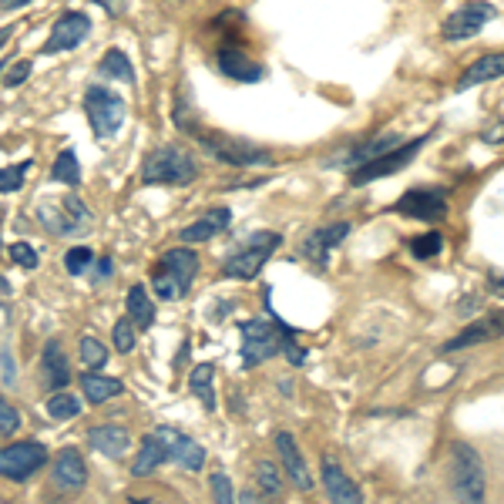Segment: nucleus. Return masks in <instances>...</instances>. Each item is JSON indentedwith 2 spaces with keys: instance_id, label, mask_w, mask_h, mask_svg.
<instances>
[{
  "instance_id": "nucleus-1",
  "label": "nucleus",
  "mask_w": 504,
  "mask_h": 504,
  "mask_svg": "<svg viewBox=\"0 0 504 504\" xmlns=\"http://www.w3.org/2000/svg\"><path fill=\"white\" fill-rule=\"evenodd\" d=\"M199 178V162L182 145H158L141 165L145 185H189Z\"/></svg>"
},
{
  "instance_id": "nucleus-2",
  "label": "nucleus",
  "mask_w": 504,
  "mask_h": 504,
  "mask_svg": "<svg viewBox=\"0 0 504 504\" xmlns=\"http://www.w3.org/2000/svg\"><path fill=\"white\" fill-rule=\"evenodd\" d=\"M199 273V256L192 249H168L162 252L158 266L151 269V286H155V296L165 302L182 300L185 292L192 290V279Z\"/></svg>"
},
{
  "instance_id": "nucleus-3",
  "label": "nucleus",
  "mask_w": 504,
  "mask_h": 504,
  "mask_svg": "<svg viewBox=\"0 0 504 504\" xmlns=\"http://www.w3.org/2000/svg\"><path fill=\"white\" fill-rule=\"evenodd\" d=\"M451 491L461 504H484L488 491L484 461L467 441H457L451 447Z\"/></svg>"
},
{
  "instance_id": "nucleus-4",
  "label": "nucleus",
  "mask_w": 504,
  "mask_h": 504,
  "mask_svg": "<svg viewBox=\"0 0 504 504\" xmlns=\"http://www.w3.org/2000/svg\"><path fill=\"white\" fill-rule=\"evenodd\" d=\"M40 226L54 232V236H75V232H88L91 212L88 205L75 195H44L38 205Z\"/></svg>"
},
{
  "instance_id": "nucleus-5",
  "label": "nucleus",
  "mask_w": 504,
  "mask_h": 504,
  "mask_svg": "<svg viewBox=\"0 0 504 504\" xmlns=\"http://www.w3.org/2000/svg\"><path fill=\"white\" fill-rule=\"evenodd\" d=\"M283 246L279 232H252L239 249L222 263V276L226 279H256L263 273V266L269 263V256Z\"/></svg>"
},
{
  "instance_id": "nucleus-6",
  "label": "nucleus",
  "mask_w": 504,
  "mask_h": 504,
  "mask_svg": "<svg viewBox=\"0 0 504 504\" xmlns=\"http://www.w3.org/2000/svg\"><path fill=\"white\" fill-rule=\"evenodd\" d=\"M85 114H88V122L98 139H112V135H118V128L125 125L128 104L122 94H114V91L94 85V88H88V94H85Z\"/></svg>"
},
{
  "instance_id": "nucleus-7",
  "label": "nucleus",
  "mask_w": 504,
  "mask_h": 504,
  "mask_svg": "<svg viewBox=\"0 0 504 504\" xmlns=\"http://www.w3.org/2000/svg\"><path fill=\"white\" fill-rule=\"evenodd\" d=\"M239 333H242V364L259 366L283 350V340H286L290 329L276 327V323H266V320H246L239 327Z\"/></svg>"
},
{
  "instance_id": "nucleus-8",
  "label": "nucleus",
  "mask_w": 504,
  "mask_h": 504,
  "mask_svg": "<svg viewBox=\"0 0 504 504\" xmlns=\"http://www.w3.org/2000/svg\"><path fill=\"white\" fill-rule=\"evenodd\" d=\"M40 467H48V447L38 441H21L11 447H0V478L27 481L34 478Z\"/></svg>"
},
{
  "instance_id": "nucleus-9",
  "label": "nucleus",
  "mask_w": 504,
  "mask_h": 504,
  "mask_svg": "<svg viewBox=\"0 0 504 504\" xmlns=\"http://www.w3.org/2000/svg\"><path fill=\"white\" fill-rule=\"evenodd\" d=\"M202 148L209 151L212 158H219L222 165H236V168H252V165H273V155L259 145L249 141H236L226 135H199Z\"/></svg>"
},
{
  "instance_id": "nucleus-10",
  "label": "nucleus",
  "mask_w": 504,
  "mask_h": 504,
  "mask_svg": "<svg viewBox=\"0 0 504 504\" xmlns=\"http://www.w3.org/2000/svg\"><path fill=\"white\" fill-rule=\"evenodd\" d=\"M428 145V139H414V141H403V145H397L393 151H387V155H380V158H374V162L360 165V168H353L350 182L353 185H366V182H377V178H387L393 176V172H400L403 165H410L417 158V151Z\"/></svg>"
},
{
  "instance_id": "nucleus-11",
  "label": "nucleus",
  "mask_w": 504,
  "mask_h": 504,
  "mask_svg": "<svg viewBox=\"0 0 504 504\" xmlns=\"http://www.w3.org/2000/svg\"><path fill=\"white\" fill-rule=\"evenodd\" d=\"M494 17V7L491 4H484V0H478V4H464V7H457V11L444 21L441 27V38L451 40V44H461V40H471L478 38L481 31H484V24Z\"/></svg>"
},
{
  "instance_id": "nucleus-12",
  "label": "nucleus",
  "mask_w": 504,
  "mask_h": 504,
  "mask_svg": "<svg viewBox=\"0 0 504 504\" xmlns=\"http://www.w3.org/2000/svg\"><path fill=\"white\" fill-rule=\"evenodd\" d=\"M91 34V17L81 11H68L61 14L54 27H50V38L44 40L40 54H61V50H71L77 44H85V38Z\"/></svg>"
},
{
  "instance_id": "nucleus-13",
  "label": "nucleus",
  "mask_w": 504,
  "mask_h": 504,
  "mask_svg": "<svg viewBox=\"0 0 504 504\" xmlns=\"http://www.w3.org/2000/svg\"><path fill=\"white\" fill-rule=\"evenodd\" d=\"M393 212L420 219V222H437L447 215V195H444V189H410L403 192V199H397Z\"/></svg>"
},
{
  "instance_id": "nucleus-14",
  "label": "nucleus",
  "mask_w": 504,
  "mask_h": 504,
  "mask_svg": "<svg viewBox=\"0 0 504 504\" xmlns=\"http://www.w3.org/2000/svg\"><path fill=\"white\" fill-rule=\"evenodd\" d=\"M353 232V222H329V226H316L306 232V239H302L300 252L310 259V263L316 266H327V259L337 252V246H340L346 236Z\"/></svg>"
},
{
  "instance_id": "nucleus-15",
  "label": "nucleus",
  "mask_w": 504,
  "mask_h": 504,
  "mask_svg": "<svg viewBox=\"0 0 504 504\" xmlns=\"http://www.w3.org/2000/svg\"><path fill=\"white\" fill-rule=\"evenodd\" d=\"M215 68L226 77H232V81H239V85H256L266 75L263 64L252 61L239 44H222V48L215 50Z\"/></svg>"
},
{
  "instance_id": "nucleus-16",
  "label": "nucleus",
  "mask_w": 504,
  "mask_h": 504,
  "mask_svg": "<svg viewBox=\"0 0 504 504\" xmlns=\"http://www.w3.org/2000/svg\"><path fill=\"white\" fill-rule=\"evenodd\" d=\"M276 451H279V461H283V474L290 478V484H296L300 491H310L313 488V471H310L300 444H296V437H292L290 430H279L276 434Z\"/></svg>"
},
{
  "instance_id": "nucleus-17",
  "label": "nucleus",
  "mask_w": 504,
  "mask_h": 504,
  "mask_svg": "<svg viewBox=\"0 0 504 504\" xmlns=\"http://www.w3.org/2000/svg\"><path fill=\"white\" fill-rule=\"evenodd\" d=\"M50 478H54V484H58L61 491H81V488L88 484V464H85L81 451L64 447V451L54 454V461H50Z\"/></svg>"
},
{
  "instance_id": "nucleus-18",
  "label": "nucleus",
  "mask_w": 504,
  "mask_h": 504,
  "mask_svg": "<svg viewBox=\"0 0 504 504\" xmlns=\"http://www.w3.org/2000/svg\"><path fill=\"white\" fill-rule=\"evenodd\" d=\"M155 434L165 441V451H168V461H172V464L185 467V471H202V467H205V451H202V444L185 437L182 430L158 428Z\"/></svg>"
},
{
  "instance_id": "nucleus-19",
  "label": "nucleus",
  "mask_w": 504,
  "mask_h": 504,
  "mask_svg": "<svg viewBox=\"0 0 504 504\" xmlns=\"http://www.w3.org/2000/svg\"><path fill=\"white\" fill-rule=\"evenodd\" d=\"M320 474H323V488H327L329 504H364V494H360V484L343 471L333 457H323L320 464Z\"/></svg>"
},
{
  "instance_id": "nucleus-20",
  "label": "nucleus",
  "mask_w": 504,
  "mask_h": 504,
  "mask_svg": "<svg viewBox=\"0 0 504 504\" xmlns=\"http://www.w3.org/2000/svg\"><path fill=\"white\" fill-rule=\"evenodd\" d=\"M498 337H504V310H498V313H488L484 320H478V323H471V327H464L454 340L444 343V353L451 350H467V346H478V343H488V340H498Z\"/></svg>"
},
{
  "instance_id": "nucleus-21",
  "label": "nucleus",
  "mask_w": 504,
  "mask_h": 504,
  "mask_svg": "<svg viewBox=\"0 0 504 504\" xmlns=\"http://www.w3.org/2000/svg\"><path fill=\"white\" fill-rule=\"evenodd\" d=\"M494 77H504V54L501 50H491V54H481L464 68V75L457 77V91H471L474 85H484V81H494Z\"/></svg>"
},
{
  "instance_id": "nucleus-22",
  "label": "nucleus",
  "mask_w": 504,
  "mask_h": 504,
  "mask_svg": "<svg viewBox=\"0 0 504 504\" xmlns=\"http://www.w3.org/2000/svg\"><path fill=\"white\" fill-rule=\"evenodd\" d=\"M229 222H232V212H229L226 205L209 209V212L199 215L192 226L182 229V242H209V239H215L219 232H226Z\"/></svg>"
},
{
  "instance_id": "nucleus-23",
  "label": "nucleus",
  "mask_w": 504,
  "mask_h": 504,
  "mask_svg": "<svg viewBox=\"0 0 504 504\" xmlns=\"http://www.w3.org/2000/svg\"><path fill=\"white\" fill-rule=\"evenodd\" d=\"M400 145V135H393V131H387V135H377L374 141H366V145H356L353 151H346V155H337L329 165H346V168H360V165L374 162V158H380V155H387V151H393Z\"/></svg>"
},
{
  "instance_id": "nucleus-24",
  "label": "nucleus",
  "mask_w": 504,
  "mask_h": 504,
  "mask_svg": "<svg viewBox=\"0 0 504 504\" xmlns=\"http://www.w3.org/2000/svg\"><path fill=\"white\" fill-rule=\"evenodd\" d=\"M88 441H91V447H94L98 454H104V457L118 461V457H125V454H128V444H131V437H128L125 428H118V424H104V428H91L88 430Z\"/></svg>"
},
{
  "instance_id": "nucleus-25",
  "label": "nucleus",
  "mask_w": 504,
  "mask_h": 504,
  "mask_svg": "<svg viewBox=\"0 0 504 504\" xmlns=\"http://www.w3.org/2000/svg\"><path fill=\"white\" fill-rule=\"evenodd\" d=\"M165 461H168L165 441L151 430L148 437H141V451H139V457H135V464H131V474H135V478H148V474H155Z\"/></svg>"
},
{
  "instance_id": "nucleus-26",
  "label": "nucleus",
  "mask_w": 504,
  "mask_h": 504,
  "mask_svg": "<svg viewBox=\"0 0 504 504\" xmlns=\"http://www.w3.org/2000/svg\"><path fill=\"white\" fill-rule=\"evenodd\" d=\"M81 391H85V397H88L91 403H104V400H112V397H122V393H125V383L88 370V374L81 377Z\"/></svg>"
},
{
  "instance_id": "nucleus-27",
  "label": "nucleus",
  "mask_w": 504,
  "mask_h": 504,
  "mask_svg": "<svg viewBox=\"0 0 504 504\" xmlns=\"http://www.w3.org/2000/svg\"><path fill=\"white\" fill-rule=\"evenodd\" d=\"M44 374H48V387H54V391L68 387L71 370H68V360H64L61 343L58 340H50L48 346H44Z\"/></svg>"
},
{
  "instance_id": "nucleus-28",
  "label": "nucleus",
  "mask_w": 504,
  "mask_h": 504,
  "mask_svg": "<svg viewBox=\"0 0 504 504\" xmlns=\"http://www.w3.org/2000/svg\"><path fill=\"white\" fill-rule=\"evenodd\" d=\"M128 320L139 329H148L155 323V302L148 300L145 286H131L128 290Z\"/></svg>"
},
{
  "instance_id": "nucleus-29",
  "label": "nucleus",
  "mask_w": 504,
  "mask_h": 504,
  "mask_svg": "<svg viewBox=\"0 0 504 504\" xmlns=\"http://www.w3.org/2000/svg\"><path fill=\"white\" fill-rule=\"evenodd\" d=\"M256 484H259V491H263L269 501H279L283 491H286V474H283V467H276L273 461H259V464H256Z\"/></svg>"
},
{
  "instance_id": "nucleus-30",
  "label": "nucleus",
  "mask_w": 504,
  "mask_h": 504,
  "mask_svg": "<svg viewBox=\"0 0 504 504\" xmlns=\"http://www.w3.org/2000/svg\"><path fill=\"white\" fill-rule=\"evenodd\" d=\"M212 380H215V366L212 364H199L192 370L189 377V387L192 393L199 397V403L205 410H215V391H212Z\"/></svg>"
},
{
  "instance_id": "nucleus-31",
  "label": "nucleus",
  "mask_w": 504,
  "mask_h": 504,
  "mask_svg": "<svg viewBox=\"0 0 504 504\" xmlns=\"http://www.w3.org/2000/svg\"><path fill=\"white\" fill-rule=\"evenodd\" d=\"M50 178H54V182H61V185H71V189H77V185H81V165H77L75 151L68 148V151H61V155L54 158Z\"/></svg>"
},
{
  "instance_id": "nucleus-32",
  "label": "nucleus",
  "mask_w": 504,
  "mask_h": 504,
  "mask_svg": "<svg viewBox=\"0 0 504 504\" xmlns=\"http://www.w3.org/2000/svg\"><path fill=\"white\" fill-rule=\"evenodd\" d=\"M101 71L108 77H118V81H128V85H135V68H131V61H128L125 50L112 48L104 58H101Z\"/></svg>"
},
{
  "instance_id": "nucleus-33",
  "label": "nucleus",
  "mask_w": 504,
  "mask_h": 504,
  "mask_svg": "<svg viewBox=\"0 0 504 504\" xmlns=\"http://www.w3.org/2000/svg\"><path fill=\"white\" fill-rule=\"evenodd\" d=\"M77 414H81V400H77L75 393L58 391L48 400V417H54V420H71V417H77Z\"/></svg>"
},
{
  "instance_id": "nucleus-34",
  "label": "nucleus",
  "mask_w": 504,
  "mask_h": 504,
  "mask_svg": "<svg viewBox=\"0 0 504 504\" xmlns=\"http://www.w3.org/2000/svg\"><path fill=\"white\" fill-rule=\"evenodd\" d=\"M77 353H81V364L88 366V370H101V366L108 364V350H104V343L94 340V337H81Z\"/></svg>"
},
{
  "instance_id": "nucleus-35",
  "label": "nucleus",
  "mask_w": 504,
  "mask_h": 504,
  "mask_svg": "<svg viewBox=\"0 0 504 504\" xmlns=\"http://www.w3.org/2000/svg\"><path fill=\"white\" fill-rule=\"evenodd\" d=\"M31 158L21 165H11V168H0V195H7V192H21V185L27 182V172H31Z\"/></svg>"
},
{
  "instance_id": "nucleus-36",
  "label": "nucleus",
  "mask_w": 504,
  "mask_h": 504,
  "mask_svg": "<svg viewBox=\"0 0 504 504\" xmlns=\"http://www.w3.org/2000/svg\"><path fill=\"white\" fill-rule=\"evenodd\" d=\"M441 249H444V236H441V232H424V236L410 239V252H414L417 259H434V256H437Z\"/></svg>"
},
{
  "instance_id": "nucleus-37",
  "label": "nucleus",
  "mask_w": 504,
  "mask_h": 504,
  "mask_svg": "<svg viewBox=\"0 0 504 504\" xmlns=\"http://www.w3.org/2000/svg\"><path fill=\"white\" fill-rule=\"evenodd\" d=\"M91 256H94V252H91L88 246H71V249L64 252V269H68L71 276H81L91 266Z\"/></svg>"
},
{
  "instance_id": "nucleus-38",
  "label": "nucleus",
  "mask_w": 504,
  "mask_h": 504,
  "mask_svg": "<svg viewBox=\"0 0 504 504\" xmlns=\"http://www.w3.org/2000/svg\"><path fill=\"white\" fill-rule=\"evenodd\" d=\"M21 430V410L7 397H0V437H11Z\"/></svg>"
},
{
  "instance_id": "nucleus-39",
  "label": "nucleus",
  "mask_w": 504,
  "mask_h": 504,
  "mask_svg": "<svg viewBox=\"0 0 504 504\" xmlns=\"http://www.w3.org/2000/svg\"><path fill=\"white\" fill-rule=\"evenodd\" d=\"M114 350H118V353H131V350H135V323H131L128 316L114 323Z\"/></svg>"
},
{
  "instance_id": "nucleus-40",
  "label": "nucleus",
  "mask_w": 504,
  "mask_h": 504,
  "mask_svg": "<svg viewBox=\"0 0 504 504\" xmlns=\"http://www.w3.org/2000/svg\"><path fill=\"white\" fill-rule=\"evenodd\" d=\"M209 488H212V501L215 504H239L236 501V488H232V481H229L226 474H212Z\"/></svg>"
},
{
  "instance_id": "nucleus-41",
  "label": "nucleus",
  "mask_w": 504,
  "mask_h": 504,
  "mask_svg": "<svg viewBox=\"0 0 504 504\" xmlns=\"http://www.w3.org/2000/svg\"><path fill=\"white\" fill-rule=\"evenodd\" d=\"M11 259L21 266V269H38V252L31 249L27 242H14V246H11Z\"/></svg>"
},
{
  "instance_id": "nucleus-42",
  "label": "nucleus",
  "mask_w": 504,
  "mask_h": 504,
  "mask_svg": "<svg viewBox=\"0 0 504 504\" xmlns=\"http://www.w3.org/2000/svg\"><path fill=\"white\" fill-rule=\"evenodd\" d=\"M27 77H31V61H11V71H7V77H4V85L7 88H17V85H24Z\"/></svg>"
},
{
  "instance_id": "nucleus-43",
  "label": "nucleus",
  "mask_w": 504,
  "mask_h": 504,
  "mask_svg": "<svg viewBox=\"0 0 504 504\" xmlns=\"http://www.w3.org/2000/svg\"><path fill=\"white\" fill-rule=\"evenodd\" d=\"M94 4H101V11H108L112 17H122L128 7V0H94Z\"/></svg>"
},
{
  "instance_id": "nucleus-44",
  "label": "nucleus",
  "mask_w": 504,
  "mask_h": 504,
  "mask_svg": "<svg viewBox=\"0 0 504 504\" xmlns=\"http://www.w3.org/2000/svg\"><path fill=\"white\" fill-rule=\"evenodd\" d=\"M488 290L494 292V296H498V300H504V273H488Z\"/></svg>"
},
{
  "instance_id": "nucleus-45",
  "label": "nucleus",
  "mask_w": 504,
  "mask_h": 504,
  "mask_svg": "<svg viewBox=\"0 0 504 504\" xmlns=\"http://www.w3.org/2000/svg\"><path fill=\"white\" fill-rule=\"evenodd\" d=\"M239 504H263V501H259V494H256V491H242Z\"/></svg>"
},
{
  "instance_id": "nucleus-46",
  "label": "nucleus",
  "mask_w": 504,
  "mask_h": 504,
  "mask_svg": "<svg viewBox=\"0 0 504 504\" xmlns=\"http://www.w3.org/2000/svg\"><path fill=\"white\" fill-rule=\"evenodd\" d=\"M108 273H112V259H101L98 263V269H94V276H108Z\"/></svg>"
},
{
  "instance_id": "nucleus-47",
  "label": "nucleus",
  "mask_w": 504,
  "mask_h": 504,
  "mask_svg": "<svg viewBox=\"0 0 504 504\" xmlns=\"http://www.w3.org/2000/svg\"><path fill=\"white\" fill-rule=\"evenodd\" d=\"M11 34H14V24H7V27H0V48L11 40Z\"/></svg>"
},
{
  "instance_id": "nucleus-48",
  "label": "nucleus",
  "mask_w": 504,
  "mask_h": 504,
  "mask_svg": "<svg viewBox=\"0 0 504 504\" xmlns=\"http://www.w3.org/2000/svg\"><path fill=\"white\" fill-rule=\"evenodd\" d=\"M27 0H4V7H7V11H17V7H24Z\"/></svg>"
},
{
  "instance_id": "nucleus-49",
  "label": "nucleus",
  "mask_w": 504,
  "mask_h": 504,
  "mask_svg": "<svg viewBox=\"0 0 504 504\" xmlns=\"http://www.w3.org/2000/svg\"><path fill=\"white\" fill-rule=\"evenodd\" d=\"M0 292H11V286H7V283H4V276H0Z\"/></svg>"
},
{
  "instance_id": "nucleus-50",
  "label": "nucleus",
  "mask_w": 504,
  "mask_h": 504,
  "mask_svg": "<svg viewBox=\"0 0 504 504\" xmlns=\"http://www.w3.org/2000/svg\"><path fill=\"white\" fill-rule=\"evenodd\" d=\"M0 229H4V212H0Z\"/></svg>"
},
{
  "instance_id": "nucleus-51",
  "label": "nucleus",
  "mask_w": 504,
  "mask_h": 504,
  "mask_svg": "<svg viewBox=\"0 0 504 504\" xmlns=\"http://www.w3.org/2000/svg\"><path fill=\"white\" fill-rule=\"evenodd\" d=\"M0 504H7V501H4V498H0Z\"/></svg>"
},
{
  "instance_id": "nucleus-52",
  "label": "nucleus",
  "mask_w": 504,
  "mask_h": 504,
  "mask_svg": "<svg viewBox=\"0 0 504 504\" xmlns=\"http://www.w3.org/2000/svg\"><path fill=\"white\" fill-rule=\"evenodd\" d=\"M0 71H4V64H0Z\"/></svg>"
}]
</instances>
